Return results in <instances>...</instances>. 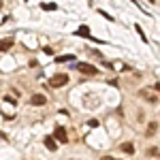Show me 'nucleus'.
I'll use <instances>...</instances> for the list:
<instances>
[{"instance_id": "nucleus-13", "label": "nucleus", "mask_w": 160, "mask_h": 160, "mask_svg": "<svg viewBox=\"0 0 160 160\" xmlns=\"http://www.w3.org/2000/svg\"><path fill=\"white\" fill-rule=\"evenodd\" d=\"M100 160H122V158H113V156H102Z\"/></svg>"}, {"instance_id": "nucleus-7", "label": "nucleus", "mask_w": 160, "mask_h": 160, "mask_svg": "<svg viewBox=\"0 0 160 160\" xmlns=\"http://www.w3.org/2000/svg\"><path fill=\"white\" fill-rule=\"evenodd\" d=\"M45 145H47L51 152H53V149H58V143L53 141V137H47V139H45Z\"/></svg>"}, {"instance_id": "nucleus-10", "label": "nucleus", "mask_w": 160, "mask_h": 160, "mask_svg": "<svg viewBox=\"0 0 160 160\" xmlns=\"http://www.w3.org/2000/svg\"><path fill=\"white\" fill-rule=\"evenodd\" d=\"M58 62H68V60H73V56L68 53V56H60V58H56Z\"/></svg>"}, {"instance_id": "nucleus-8", "label": "nucleus", "mask_w": 160, "mask_h": 160, "mask_svg": "<svg viewBox=\"0 0 160 160\" xmlns=\"http://www.w3.org/2000/svg\"><path fill=\"white\" fill-rule=\"evenodd\" d=\"M122 152H126V154H135V145L132 143H122Z\"/></svg>"}, {"instance_id": "nucleus-15", "label": "nucleus", "mask_w": 160, "mask_h": 160, "mask_svg": "<svg viewBox=\"0 0 160 160\" xmlns=\"http://www.w3.org/2000/svg\"><path fill=\"white\" fill-rule=\"evenodd\" d=\"M0 9H2V2H0Z\"/></svg>"}, {"instance_id": "nucleus-2", "label": "nucleus", "mask_w": 160, "mask_h": 160, "mask_svg": "<svg viewBox=\"0 0 160 160\" xmlns=\"http://www.w3.org/2000/svg\"><path fill=\"white\" fill-rule=\"evenodd\" d=\"M139 96H141L143 100H148V102H152V105H156V102H158V96H156V92H152V90H145V88H143V90H139Z\"/></svg>"}, {"instance_id": "nucleus-4", "label": "nucleus", "mask_w": 160, "mask_h": 160, "mask_svg": "<svg viewBox=\"0 0 160 160\" xmlns=\"http://www.w3.org/2000/svg\"><path fill=\"white\" fill-rule=\"evenodd\" d=\"M53 139H58L60 143H68V135H66V128H64V126H56Z\"/></svg>"}, {"instance_id": "nucleus-5", "label": "nucleus", "mask_w": 160, "mask_h": 160, "mask_svg": "<svg viewBox=\"0 0 160 160\" xmlns=\"http://www.w3.org/2000/svg\"><path fill=\"white\" fill-rule=\"evenodd\" d=\"M45 102H47L45 94H32V96H30V105H34V107H43Z\"/></svg>"}, {"instance_id": "nucleus-11", "label": "nucleus", "mask_w": 160, "mask_h": 160, "mask_svg": "<svg viewBox=\"0 0 160 160\" xmlns=\"http://www.w3.org/2000/svg\"><path fill=\"white\" fill-rule=\"evenodd\" d=\"M77 32H79V34H83V37H88V34H90V30H88L86 26H81V28H79Z\"/></svg>"}, {"instance_id": "nucleus-1", "label": "nucleus", "mask_w": 160, "mask_h": 160, "mask_svg": "<svg viewBox=\"0 0 160 160\" xmlns=\"http://www.w3.org/2000/svg\"><path fill=\"white\" fill-rule=\"evenodd\" d=\"M68 83V75L66 73H56L53 77L49 79V88H62Z\"/></svg>"}, {"instance_id": "nucleus-9", "label": "nucleus", "mask_w": 160, "mask_h": 160, "mask_svg": "<svg viewBox=\"0 0 160 160\" xmlns=\"http://www.w3.org/2000/svg\"><path fill=\"white\" fill-rule=\"evenodd\" d=\"M156 128H158V124H156V122H152V124H149V126H148V137L154 135V132H156Z\"/></svg>"}, {"instance_id": "nucleus-12", "label": "nucleus", "mask_w": 160, "mask_h": 160, "mask_svg": "<svg viewBox=\"0 0 160 160\" xmlns=\"http://www.w3.org/2000/svg\"><path fill=\"white\" fill-rule=\"evenodd\" d=\"M43 9H45V11H53V9H56V4H47V2H45V4H43Z\"/></svg>"}, {"instance_id": "nucleus-3", "label": "nucleus", "mask_w": 160, "mask_h": 160, "mask_svg": "<svg viewBox=\"0 0 160 160\" xmlns=\"http://www.w3.org/2000/svg\"><path fill=\"white\" fill-rule=\"evenodd\" d=\"M77 71L83 75H96L98 71H96V66H92V64H86V62H79L77 64Z\"/></svg>"}, {"instance_id": "nucleus-6", "label": "nucleus", "mask_w": 160, "mask_h": 160, "mask_svg": "<svg viewBox=\"0 0 160 160\" xmlns=\"http://www.w3.org/2000/svg\"><path fill=\"white\" fill-rule=\"evenodd\" d=\"M13 43H15V41H13L11 37H7V38H2V41H0V51H9L13 47Z\"/></svg>"}, {"instance_id": "nucleus-14", "label": "nucleus", "mask_w": 160, "mask_h": 160, "mask_svg": "<svg viewBox=\"0 0 160 160\" xmlns=\"http://www.w3.org/2000/svg\"><path fill=\"white\" fill-rule=\"evenodd\" d=\"M154 90H156V92H160V83H156V86H154Z\"/></svg>"}]
</instances>
